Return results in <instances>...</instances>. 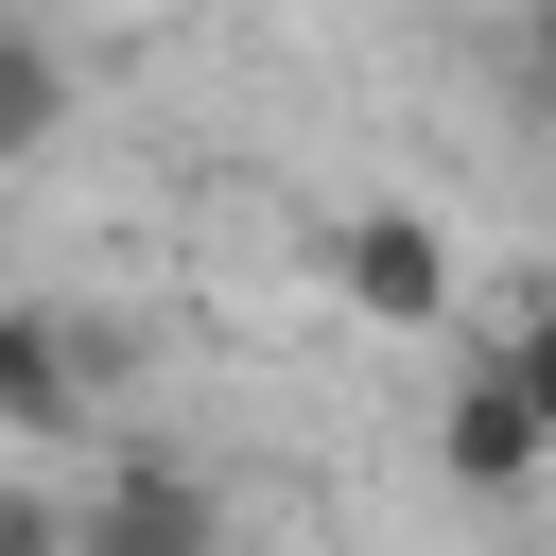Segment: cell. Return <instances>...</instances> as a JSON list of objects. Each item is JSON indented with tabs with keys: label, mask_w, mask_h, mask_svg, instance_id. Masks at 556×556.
<instances>
[{
	"label": "cell",
	"mask_w": 556,
	"mask_h": 556,
	"mask_svg": "<svg viewBox=\"0 0 556 556\" xmlns=\"http://www.w3.org/2000/svg\"><path fill=\"white\" fill-rule=\"evenodd\" d=\"M70 556H226V486L174 469V452H122V469L70 504Z\"/></svg>",
	"instance_id": "6da1fadb"
},
{
	"label": "cell",
	"mask_w": 556,
	"mask_h": 556,
	"mask_svg": "<svg viewBox=\"0 0 556 556\" xmlns=\"http://www.w3.org/2000/svg\"><path fill=\"white\" fill-rule=\"evenodd\" d=\"M330 295H348L365 330H434V313H452V226H434V208H348V226H330Z\"/></svg>",
	"instance_id": "7a4b0ae2"
},
{
	"label": "cell",
	"mask_w": 556,
	"mask_h": 556,
	"mask_svg": "<svg viewBox=\"0 0 556 556\" xmlns=\"http://www.w3.org/2000/svg\"><path fill=\"white\" fill-rule=\"evenodd\" d=\"M434 469H452L469 504H521V486L556 469V417H539L504 365H469V382H452V417H434Z\"/></svg>",
	"instance_id": "3957f363"
},
{
	"label": "cell",
	"mask_w": 556,
	"mask_h": 556,
	"mask_svg": "<svg viewBox=\"0 0 556 556\" xmlns=\"http://www.w3.org/2000/svg\"><path fill=\"white\" fill-rule=\"evenodd\" d=\"M87 400H104V348L70 313L0 295V434H87Z\"/></svg>",
	"instance_id": "277c9868"
},
{
	"label": "cell",
	"mask_w": 556,
	"mask_h": 556,
	"mask_svg": "<svg viewBox=\"0 0 556 556\" xmlns=\"http://www.w3.org/2000/svg\"><path fill=\"white\" fill-rule=\"evenodd\" d=\"M70 139V52L35 17H0V156H52Z\"/></svg>",
	"instance_id": "5b68a950"
},
{
	"label": "cell",
	"mask_w": 556,
	"mask_h": 556,
	"mask_svg": "<svg viewBox=\"0 0 556 556\" xmlns=\"http://www.w3.org/2000/svg\"><path fill=\"white\" fill-rule=\"evenodd\" d=\"M504 382H521V400L556 417V295H521V330H504Z\"/></svg>",
	"instance_id": "8992f818"
},
{
	"label": "cell",
	"mask_w": 556,
	"mask_h": 556,
	"mask_svg": "<svg viewBox=\"0 0 556 556\" xmlns=\"http://www.w3.org/2000/svg\"><path fill=\"white\" fill-rule=\"evenodd\" d=\"M0 556H70V504H35V486H0Z\"/></svg>",
	"instance_id": "52a82bcc"
},
{
	"label": "cell",
	"mask_w": 556,
	"mask_h": 556,
	"mask_svg": "<svg viewBox=\"0 0 556 556\" xmlns=\"http://www.w3.org/2000/svg\"><path fill=\"white\" fill-rule=\"evenodd\" d=\"M521 87L556 104V0H521Z\"/></svg>",
	"instance_id": "ba28073f"
}]
</instances>
